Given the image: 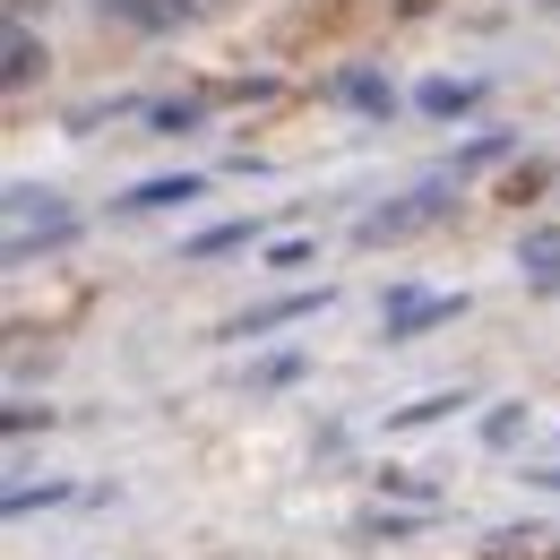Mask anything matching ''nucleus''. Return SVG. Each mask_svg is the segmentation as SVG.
<instances>
[{"mask_svg":"<svg viewBox=\"0 0 560 560\" xmlns=\"http://www.w3.org/2000/svg\"><path fill=\"white\" fill-rule=\"evenodd\" d=\"M78 215L61 208V190H35V182H18L9 190V259H35L44 242H70Z\"/></svg>","mask_w":560,"mask_h":560,"instance_id":"nucleus-1","label":"nucleus"},{"mask_svg":"<svg viewBox=\"0 0 560 560\" xmlns=\"http://www.w3.org/2000/svg\"><path fill=\"white\" fill-rule=\"evenodd\" d=\"M440 215H448V199H440V190H406V199H388V208H371L362 224H353V233H362V242L380 250V242H406V233H422V224H440Z\"/></svg>","mask_w":560,"mask_h":560,"instance_id":"nucleus-2","label":"nucleus"},{"mask_svg":"<svg viewBox=\"0 0 560 560\" xmlns=\"http://www.w3.org/2000/svg\"><path fill=\"white\" fill-rule=\"evenodd\" d=\"M440 319H466V293H397V302L380 311V337H388V346H406V337L440 328Z\"/></svg>","mask_w":560,"mask_h":560,"instance_id":"nucleus-3","label":"nucleus"},{"mask_svg":"<svg viewBox=\"0 0 560 560\" xmlns=\"http://www.w3.org/2000/svg\"><path fill=\"white\" fill-rule=\"evenodd\" d=\"M337 293L319 284V293H277V302H259V311H242V319H224V337H268V328H293V319H319Z\"/></svg>","mask_w":560,"mask_h":560,"instance_id":"nucleus-4","label":"nucleus"},{"mask_svg":"<svg viewBox=\"0 0 560 560\" xmlns=\"http://www.w3.org/2000/svg\"><path fill=\"white\" fill-rule=\"evenodd\" d=\"M104 18L113 26H139V35H173V26L199 18V0H104Z\"/></svg>","mask_w":560,"mask_h":560,"instance_id":"nucleus-5","label":"nucleus"},{"mask_svg":"<svg viewBox=\"0 0 560 560\" xmlns=\"http://www.w3.org/2000/svg\"><path fill=\"white\" fill-rule=\"evenodd\" d=\"M0 78H9V95H26V86L44 78V35H35L26 18H9V44H0Z\"/></svg>","mask_w":560,"mask_h":560,"instance_id":"nucleus-6","label":"nucleus"},{"mask_svg":"<svg viewBox=\"0 0 560 560\" xmlns=\"http://www.w3.org/2000/svg\"><path fill=\"white\" fill-rule=\"evenodd\" d=\"M199 190H208V182H199V173H155V182H139V190H130V199H121V215H155V208H190V199H199Z\"/></svg>","mask_w":560,"mask_h":560,"instance_id":"nucleus-7","label":"nucleus"},{"mask_svg":"<svg viewBox=\"0 0 560 560\" xmlns=\"http://www.w3.org/2000/svg\"><path fill=\"white\" fill-rule=\"evenodd\" d=\"M415 104L431 113V121H457V113H475V104H483V78H422Z\"/></svg>","mask_w":560,"mask_h":560,"instance_id":"nucleus-8","label":"nucleus"},{"mask_svg":"<svg viewBox=\"0 0 560 560\" xmlns=\"http://www.w3.org/2000/svg\"><path fill=\"white\" fill-rule=\"evenodd\" d=\"M457 406H466L457 388H431V397H415V406H406V415L388 422V431H431V422H448V415H457Z\"/></svg>","mask_w":560,"mask_h":560,"instance_id":"nucleus-9","label":"nucleus"},{"mask_svg":"<svg viewBox=\"0 0 560 560\" xmlns=\"http://www.w3.org/2000/svg\"><path fill=\"white\" fill-rule=\"evenodd\" d=\"M250 242V224H208L199 242H190V259H224V250H242Z\"/></svg>","mask_w":560,"mask_h":560,"instance_id":"nucleus-10","label":"nucleus"},{"mask_svg":"<svg viewBox=\"0 0 560 560\" xmlns=\"http://www.w3.org/2000/svg\"><path fill=\"white\" fill-rule=\"evenodd\" d=\"M544 182H552V173H544V164H535V155H526V164H517V173H509V182H500V199H509V208H526V199H535V190H544Z\"/></svg>","mask_w":560,"mask_h":560,"instance_id":"nucleus-11","label":"nucleus"},{"mask_svg":"<svg viewBox=\"0 0 560 560\" xmlns=\"http://www.w3.org/2000/svg\"><path fill=\"white\" fill-rule=\"evenodd\" d=\"M147 121H155V139H182V130H199V104H155Z\"/></svg>","mask_w":560,"mask_h":560,"instance_id":"nucleus-12","label":"nucleus"},{"mask_svg":"<svg viewBox=\"0 0 560 560\" xmlns=\"http://www.w3.org/2000/svg\"><path fill=\"white\" fill-rule=\"evenodd\" d=\"M517 431H526V406H500V415H483V440H491V448H509Z\"/></svg>","mask_w":560,"mask_h":560,"instance_id":"nucleus-13","label":"nucleus"},{"mask_svg":"<svg viewBox=\"0 0 560 560\" xmlns=\"http://www.w3.org/2000/svg\"><path fill=\"white\" fill-rule=\"evenodd\" d=\"M526 268H535V277H560V233H535V242H526Z\"/></svg>","mask_w":560,"mask_h":560,"instance_id":"nucleus-14","label":"nucleus"},{"mask_svg":"<svg viewBox=\"0 0 560 560\" xmlns=\"http://www.w3.org/2000/svg\"><path fill=\"white\" fill-rule=\"evenodd\" d=\"M346 104H362V113H388V86H380V78H346Z\"/></svg>","mask_w":560,"mask_h":560,"instance_id":"nucleus-15","label":"nucleus"},{"mask_svg":"<svg viewBox=\"0 0 560 560\" xmlns=\"http://www.w3.org/2000/svg\"><path fill=\"white\" fill-rule=\"evenodd\" d=\"M52 500H70V483H44V491H9V517H26V509H52Z\"/></svg>","mask_w":560,"mask_h":560,"instance_id":"nucleus-16","label":"nucleus"},{"mask_svg":"<svg viewBox=\"0 0 560 560\" xmlns=\"http://www.w3.org/2000/svg\"><path fill=\"white\" fill-rule=\"evenodd\" d=\"M380 483H388V491H406V500H422V509H431V483H422V475H406V466H388Z\"/></svg>","mask_w":560,"mask_h":560,"instance_id":"nucleus-17","label":"nucleus"},{"mask_svg":"<svg viewBox=\"0 0 560 560\" xmlns=\"http://www.w3.org/2000/svg\"><path fill=\"white\" fill-rule=\"evenodd\" d=\"M268 268H311V242H268Z\"/></svg>","mask_w":560,"mask_h":560,"instance_id":"nucleus-18","label":"nucleus"},{"mask_svg":"<svg viewBox=\"0 0 560 560\" xmlns=\"http://www.w3.org/2000/svg\"><path fill=\"white\" fill-rule=\"evenodd\" d=\"M388 9H397V18H431L440 0H388Z\"/></svg>","mask_w":560,"mask_h":560,"instance_id":"nucleus-19","label":"nucleus"},{"mask_svg":"<svg viewBox=\"0 0 560 560\" xmlns=\"http://www.w3.org/2000/svg\"><path fill=\"white\" fill-rule=\"evenodd\" d=\"M526 483H544V491H560V466H544V475H526Z\"/></svg>","mask_w":560,"mask_h":560,"instance_id":"nucleus-20","label":"nucleus"}]
</instances>
